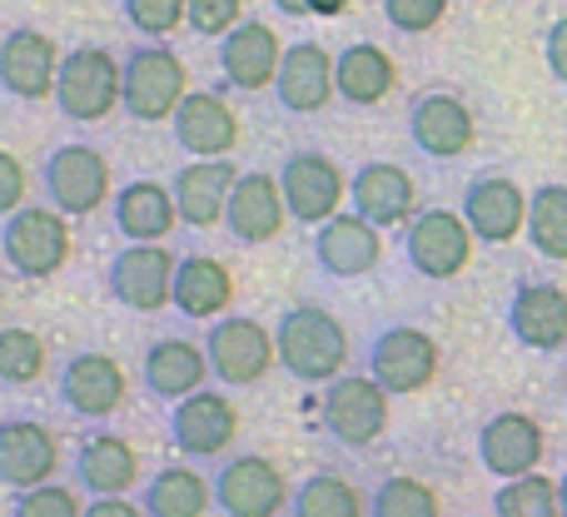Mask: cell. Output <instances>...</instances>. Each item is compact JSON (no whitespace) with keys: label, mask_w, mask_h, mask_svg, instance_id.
<instances>
[{"label":"cell","mask_w":567,"mask_h":517,"mask_svg":"<svg viewBox=\"0 0 567 517\" xmlns=\"http://www.w3.org/2000/svg\"><path fill=\"white\" fill-rule=\"evenodd\" d=\"M528 205H533V195H523L508 175H488L468 185L463 219L478 235V245H513L528 229Z\"/></svg>","instance_id":"cell-15"},{"label":"cell","mask_w":567,"mask_h":517,"mask_svg":"<svg viewBox=\"0 0 567 517\" xmlns=\"http://www.w3.org/2000/svg\"><path fill=\"white\" fill-rule=\"evenodd\" d=\"M60 468V443L45 423H30V418H10L0 428V483L16 493L40 488L50 483Z\"/></svg>","instance_id":"cell-19"},{"label":"cell","mask_w":567,"mask_h":517,"mask_svg":"<svg viewBox=\"0 0 567 517\" xmlns=\"http://www.w3.org/2000/svg\"><path fill=\"white\" fill-rule=\"evenodd\" d=\"M409 135L423 155L458 159V155H468L473 139H478V120H473V110L463 105L458 95H449V90H429V95H419L413 110H409Z\"/></svg>","instance_id":"cell-14"},{"label":"cell","mask_w":567,"mask_h":517,"mask_svg":"<svg viewBox=\"0 0 567 517\" xmlns=\"http://www.w3.org/2000/svg\"><path fill=\"white\" fill-rule=\"evenodd\" d=\"M55 105L80 125L115 115V105H125V65L100 45H80L60 60L55 80Z\"/></svg>","instance_id":"cell-2"},{"label":"cell","mask_w":567,"mask_h":517,"mask_svg":"<svg viewBox=\"0 0 567 517\" xmlns=\"http://www.w3.org/2000/svg\"><path fill=\"white\" fill-rule=\"evenodd\" d=\"M293 517H363L359 488H353L349 478H339V473H313V478L299 483V493H293Z\"/></svg>","instance_id":"cell-34"},{"label":"cell","mask_w":567,"mask_h":517,"mask_svg":"<svg viewBox=\"0 0 567 517\" xmlns=\"http://www.w3.org/2000/svg\"><path fill=\"white\" fill-rule=\"evenodd\" d=\"M10 517H85V508L75 503L70 488H60V483H40V488L16 493Z\"/></svg>","instance_id":"cell-39"},{"label":"cell","mask_w":567,"mask_h":517,"mask_svg":"<svg viewBox=\"0 0 567 517\" xmlns=\"http://www.w3.org/2000/svg\"><path fill=\"white\" fill-rule=\"evenodd\" d=\"M125 393H130L125 369L110 353H75L60 369V399L80 418H110V413H120L125 409Z\"/></svg>","instance_id":"cell-16"},{"label":"cell","mask_w":567,"mask_h":517,"mask_svg":"<svg viewBox=\"0 0 567 517\" xmlns=\"http://www.w3.org/2000/svg\"><path fill=\"white\" fill-rule=\"evenodd\" d=\"M179 225L175 189L159 179H130L115 195V229L130 245H165V235Z\"/></svg>","instance_id":"cell-26"},{"label":"cell","mask_w":567,"mask_h":517,"mask_svg":"<svg viewBox=\"0 0 567 517\" xmlns=\"http://www.w3.org/2000/svg\"><path fill=\"white\" fill-rule=\"evenodd\" d=\"M333 75H339V95L349 100V105H379V100H389L393 85H399V65H393L389 50L373 45V40H359V45L339 50Z\"/></svg>","instance_id":"cell-31"},{"label":"cell","mask_w":567,"mask_h":517,"mask_svg":"<svg viewBox=\"0 0 567 517\" xmlns=\"http://www.w3.org/2000/svg\"><path fill=\"white\" fill-rule=\"evenodd\" d=\"M543 55H548V70H553V75H558L563 85H567V15H563V20H553Z\"/></svg>","instance_id":"cell-44"},{"label":"cell","mask_w":567,"mask_h":517,"mask_svg":"<svg viewBox=\"0 0 567 517\" xmlns=\"http://www.w3.org/2000/svg\"><path fill=\"white\" fill-rule=\"evenodd\" d=\"M239 185V169L229 159H195L175 175V205H179V225L189 229H209L229 215V195Z\"/></svg>","instance_id":"cell-25"},{"label":"cell","mask_w":567,"mask_h":517,"mask_svg":"<svg viewBox=\"0 0 567 517\" xmlns=\"http://www.w3.org/2000/svg\"><path fill=\"white\" fill-rule=\"evenodd\" d=\"M209 353H199V343H185V339H159L145 349V389L155 399H189V393L205 389L209 379Z\"/></svg>","instance_id":"cell-29"},{"label":"cell","mask_w":567,"mask_h":517,"mask_svg":"<svg viewBox=\"0 0 567 517\" xmlns=\"http://www.w3.org/2000/svg\"><path fill=\"white\" fill-rule=\"evenodd\" d=\"M478 458L493 478H528L543 463V428L528 413H498L478 433Z\"/></svg>","instance_id":"cell-24"},{"label":"cell","mask_w":567,"mask_h":517,"mask_svg":"<svg viewBox=\"0 0 567 517\" xmlns=\"http://www.w3.org/2000/svg\"><path fill=\"white\" fill-rule=\"evenodd\" d=\"M473 229L453 209H429L409 225V263L423 279H458L473 259Z\"/></svg>","instance_id":"cell-12"},{"label":"cell","mask_w":567,"mask_h":517,"mask_svg":"<svg viewBox=\"0 0 567 517\" xmlns=\"http://www.w3.org/2000/svg\"><path fill=\"white\" fill-rule=\"evenodd\" d=\"M279 185H284V199H289V215L299 225H329L339 215L343 195H349L343 169L329 155H313V149H299V155L284 159Z\"/></svg>","instance_id":"cell-11"},{"label":"cell","mask_w":567,"mask_h":517,"mask_svg":"<svg viewBox=\"0 0 567 517\" xmlns=\"http://www.w3.org/2000/svg\"><path fill=\"white\" fill-rule=\"evenodd\" d=\"M0 255L20 279H50L70 259V225L60 209H16L0 225Z\"/></svg>","instance_id":"cell-4"},{"label":"cell","mask_w":567,"mask_h":517,"mask_svg":"<svg viewBox=\"0 0 567 517\" xmlns=\"http://www.w3.org/2000/svg\"><path fill=\"white\" fill-rule=\"evenodd\" d=\"M528 239L543 259H567V185L533 189L528 205Z\"/></svg>","instance_id":"cell-35"},{"label":"cell","mask_w":567,"mask_h":517,"mask_svg":"<svg viewBox=\"0 0 567 517\" xmlns=\"http://www.w3.org/2000/svg\"><path fill=\"white\" fill-rule=\"evenodd\" d=\"M205 353H209V369H215L219 383L249 389V383H259L275 369L279 339L259 319H249V313H229V319H215V329H209V339H205Z\"/></svg>","instance_id":"cell-5"},{"label":"cell","mask_w":567,"mask_h":517,"mask_svg":"<svg viewBox=\"0 0 567 517\" xmlns=\"http://www.w3.org/2000/svg\"><path fill=\"white\" fill-rule=\"evenodd\" d=\"M189 95V70L169 45H140L125 55V115L130 120H175Z\"/></svg>","instance_id":"cell-3"},{"label":"cell","mask_w":567,"mask_h":517,"mask_svg":"<svg viewBox=\"0 0 567 517\" xmlns=\"http://www.w3.org/2000/svg\"><path fill=\"white\" fill-rule=\"evenodd\" d=\"M175 273L179 259L165 245H130L110 259V293L135 313H159L175 303Z\"/></svg>","instance_id":"cell-8"},{"label":"cell","mask_w":567,"mask_h":517,"mask_svg":"<svg viewBox=\"0 0 567 517\" xmlns=\"http://www.w3.org/2000/svg\"><path fill=\"white\" fill-rule=\"evenodd\" d=\"M313 259H319V269L333 273V279L373 273V263L383 259L379 225L363 219L359 209H353V215H333L329 225H319V235H313Z\"/></svg>","instance_id":"cell-20"},{"label":"cell","mask_w":567,"mask_h":517,"mask_svg":"<svg viewBox=\"0 0 567 517\" xmlns=\"http://www.w3.org/2000/svg\"><path fill=\"white\" fill-rule=\"evenodd\" d=\"M333 60L323 45H313V40H299V45L284 50L279 60V105L293 110V115H319L323 105H329V95H339V75H333Z\"/></svg>","instance_id":"cell-18"},{"label":"cell","mask_w":567,"mask_h":517,"mask_svg":"<svg viewBox=\"0 0 567 517\" xmlns=\"http://www.w3.org/2000/svg\"><path fill=\"white\" fill-rule=\"evenodd\" d=\"M323 428L343 448H369L389 428V389L373 373H339L323 393Z\"/></svg>","instance_id":"cell-6"},{"label":"cell","mask_w":567,"mask_h":517,"mask_svg":"<svg viewBox=\"0 0 567 517\" xmlns=\"http://www.w3.org/2000/svg\"><path fill=\"white\" fill-rule=\"evenodd\" d=\"M279 35L265 20H239L229 35H219V70L235 90H269L279 80Z\"/></svg>","instance_id":"cell-23"},{"label":"cell","mask_w":567,"mask_h":517,"mask_svg":"<svg viewBox=\"0 0 567 517\" xmlns=\"http://www.w3.org/2000/svg\"><path fill=\"white\" fill-rule=\"evenodd\" d=\"M349 195H353V209H359L363 219H373L379 229L403 225V219L413 215V205H419L413 175H409V169H399V165H389V159H373V165H363L359 175H353Z\"/></svg>","instance_id":"cell-28"},{"label":"cell","mask_w":567,"mask_h":517,"mask_svg":"<svg viewBox=\"0 0 567 517\" xmlns=\"http://www.w3.org/2000/svg\"><path fill=\"white\" fill-rule=\"evenodd\" d=\"M125 20L145 35H169L189 20V0H125Z\"/></svg>","instance_id":"cell-40"},{"label":"cell","mask_w":567,"mask_h":517,"mask_svg":"<svg viewBox=\"0 0 567 517\" xmlns=\"http://www.w3.org/2000/svg\"><path fill=\"white\" fill-rule=\"evenodd\" d=\"M215 503L229 517H279L289 498V483H284L279 463H269L265 453H239L219 468L215 478Z\"/></svg>","instance_id":"cell-10"},{"label":"cell","mask_w":567,"mask_h":517,"mask_svg":"<svg viewBox=\"0 0 567 517\" xmlns=\"http://www.w3.org/2000/svg\"><path fill=\"white\" fill-rule=\"evenodd\" d=\"M284 219L289 215V199H284V185L275 175H265V169H249V175H239L235 195H229V235L239 239V245H269V239L284 235Z\"/></svg>","instance_id":"cell-17"},{"label":"cell","mask_w":567,"mask_h":517,"mask_svg":"<svg viewBox=\"0 0 567 517\" xmlns=\"http://www.w3.org/2000/svg\"><path fill=\"white\" fill-rule=\"evenodd\" d=\"M493 517H498V513H493Z\"/></svg>","instance_id":"cell-49"},{"label":"cell","mask_w":567,"mask_h":517,"mask_svg":"<svg viewBox=\"0 0 567 517\" xmlns=\"http://www.w3.org/2000/svg\"><path fill=\"white\" fill-rule=\"evenodd\" d=\"M558 498H563V517H567V473H563V483H558Z\"/></svg>","instance_id":"cell-48"},{"label":"cell","mask_w":567,"mask_h":517,"mask_svg":"<svg viewBox=\"0 0 567 517\" xmlns=\"http://www.w3.org/2000/svg\"><path fill=\"white\" fill-rule=\"evenodd\" d=\"M85 517H150V513L135 508V503H125V498H95L85 508Z\"/></svg>","instance_id":"cell-45"},{"label":"cell","mask_w":567,"mask_h":517,"mask_svg":"<svg viewBox=\"0 0 567 517\" xmlns=\"http://www.w3.org/2000/svg\"><path fill=\"white\" fill-rule=\"evenodd\" d=\"M175 139L199 159H225L239 145V115L215 90H189L175 110Z\"/></svg>","instance_id":"cell-21"},{"label":"cell","mask_w":567,"mask_h":517,"mask_svg":"<svg viewBox=\"0 0 567 517\" xmlns=\"http://www.w3.org/2000/svg\"><path fill=\"white\" fill-rule=\"evenodd\" d=\"M20 199H25V169H20V159L10 149H0V215L25 209Z\"/></svg>","instance_id":"cell-43"},{"label":"cell","mask_w":567,"mask_h":517,"mask_svg":"<svg viewBox=\"0 0 567 517\" xmlns=\"http://www.w3.org/2000/svg\"><path fill=\"white\" fill-rule=\"evenodd\" d=\"M353 0H309V15H343Z\"/></svg>","instance_id":"cell-46"},{"label":"cell","mask_w":567,"mask_h":517,"mask_svg":"<svg viewBox=\"0 0 567 517\" xmlns=\"http://www.w3.org/2000/svg\"><path fill=\"white\" fill-rule=\"evenodd\" d=\"M279 363L303 383H333L349 363V333L319 303H299L279 319Z\"/></svg>","instance_id":"cell-1"},{"label":"cell","mask_w":567,"mask_h":517,"mask_svg":"<svg viewBox=\"0 0 567 517\" xmlns=\"http://www.w3.org/2000/svg\"><path fill=\"white\" fill-rule=\"evenodd\" d=\"M45 373V339L30 329H0V379L6 383H35Z\"/></svg>","instance_id":"cell-38"},{"label":"cell","mask_w":567,"mask_h":517,"mask_svg":"<svg viewBox=\"0 0 567 517\" xmlns=\"http://www.w3.org/2000/svg\"><path fill=\"white\" fill-rule=\"evenodd\" d=\"M40 185L60 215H95L110 199V165L95 145H60L40 169Z\"/></svg>","instance_id":"cell-7"},{"label":"cell","mask_w":567,"mask_h":517,"mask_svg":"<svg viewBox=\"0 0 567 517\" xmlns=\"http://www.w3.org/2000/svg\"><path fill=\"white\" fill-rule=\"evenodd\" d=\"M369 517H443V503L423 478L399 473L379 483V493L369 498Z\"/></svg>","instance_id":"cell-37"},{"label":"cell","mask_w":567,"mask_h":517,"mask_svg":"<svg viewBox=\"0 0 567 517\" xmlns=\"http://www.w3.org/2000/svg\"><path fill=\"white\" fill-rule=\"evenodd\" d=\"M369 373L389 393H419L439 379V343L423 329L393 323V329H383L379 339L369 343Z\"/></svg>","instance_id":"cell-9"},{"label":"cell","mask_w":567,"mask_h":517,"mask_svg":"<svg viewBox=\"0 0 567 517\" xmlns=\"http://www.w3.org/2000/svg\"><path fill=\"white\" fill-rule=\"evenodd\" d=\"M209 503H215V483H205L195 468H185V463L159 468L145 488L150 517H205Z\"/></svg>","instance_id":"cell-33"},{"label":"cell","mask_w":567,"mask_h":517,"mask_svg":"<svg viewBox=\"0 0 567 517\" xmlns=\"http://www.w3.org/2000/svg\"><path fill=\"white\" fill-rule=\"evenodd\" d=\"M75 473H80V488L95 493V498H125L140 478V453L125 438H115V433H90L80 443Z\"/></svg>","instance_id":"cell-30"},{"label":"cell","mask_w":567,"mask_h":517,"mask_svg":"<svg viewBox=\"0 0 567 517\" xmlns=\"http://www.w3.org/2000/svg\"><path fill=\"white\" fill-rule=\"evenodd\" d=\"M235 299V279L215 255H189L179 259L175 273V309L189 313V319H215V313L229 309Z\"/></svg>","instance_id":"cell-32"},{"label":"cell","mask_w":567,"mask_h":517,"mask_svg":"<svg viewBox=\"0 0 567 517\" xmlns=\"http://www.w3.org/2000/svg\"><path fill=\"white\" fill-rule=\"evenodd\" d=\"M60 50L50 35L40 30H10L6 45H0V85L20 100H45L55 95L60 80Z\"/></svg>","instance_id":"cell-22"},{"label":"cell","mask_w":567,"mask_h":517,"mask_svg":"<svg viewBox=\"0 0 567 517\" xmlns=\"http://www.w3.org/2000/svg\"><path fill=\"white\" fill-rule=\"evenodd\" d=\"M449 15V0H383V20L403 35H423Z\"/></svg>","instance_id":"cell-41"},{"label":"cell","mask_w":567,"mask_h":517,"mask_svg":"<svg viewBox=\"0 0 567 517\" xmlns=\"http://www.w3.org/2000/svg\"><path fill=\"white\" fill-rule=\"evenodd\" d=\"M239 6L245 0H189V25L195 35H229L239 25Z\"/></svg>","instance_id":"cell-42"},{"label":"cell","mask_w":567,"mask_h":517,"mask_svg":"<svg viewBox=\"0 0 567 517\" xmlns=\"http://www.w3.org/2000/svg\"><path fill=\"white\" fill-rule=\"evenodd\" d=\"M169 433H175V448L185 458H219L229 443L239 438V409L225 393H189L175 403L169 413Z\"/></svg>","instance_id":"cell-13"},{"label":"cell","mask_w":567,"mask_h":517,"mask_svg":"<svg viewBox=\"0 0 567 517\" xmlns=\"http://www.w3.org/2000/svg\"><path fill=\"white\" fill-rule=\"evenodd\" d=\"M508 329L518 343L548 353L567 343V293L558 283H523L508 303Z\"/></svg>","instance_id":"cell-27"},{"label":"cell","mask_w":567,"mask_h":517,"mask_svg":"<svg viewBox=\"0 0 567 517\" xmlns=\"http://www.w3.org/2000/svg\"><path fill=\"white\" fill-rule=\"evenodd\" d=\"M275 6H279V15H293V20L309 15V0H275Z\"/></svg>","instance_id":"cell-47"},{"label":"cell","mask_w":567,"mask_h":517,"mask_svg":"<svg viewBox=\"0 0 567 517\" xmlns=\"http://www.w3.org/2000/svg\"><path fill=\"white\" fill-rule=\"evenodd\" d=\"M498 517H563V498L558 483L548 473H528V478H508L493 498Z\"/></svg>","instance_id":"cell-36"}]
</instances>
